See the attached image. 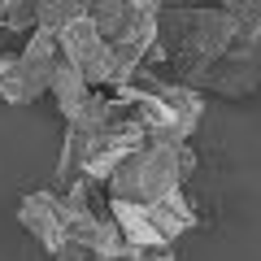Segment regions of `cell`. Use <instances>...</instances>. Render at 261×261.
<instances>
[{"label": "cell", "mask_w": 261, "mask_h": 261, "mask_svg": "<svg viewBox=\"0 0 261 261\" xmlns=\"http://www.w3.org/2000/svg\"><path fill=\"white\" fill-rule=\"evenodd\" d=\"M240 22L222 9V5H192V9H161L157 13V35H152V57L170 61L178 83L200 87L209 74V65L226 53Z\"/></svg>", "instance_id": "1"}, {"label": "cell", "mask_w": 261, "mask_h": 261, "mask_svg": "<svg viewBox=\"0 0 261 261\" xmlns=\"http://www.w3.org/2000/svg\"><path fill=\"white\" fill-rule=\"evenodd\" d=\"M113 92L130 105V113L140 118L144 135L161 140V144H187V135L196 130L200 113H205V92L200 87H187L178 79L166 83V79H157L144 65H135Z\"/></svg>", "instance_id": "2"}, {"label": "cell", "mask_w": 261, "mask_h": 261, "mask_svg": "<svg viewBox=\"0 0 261 261\" xmlns=\"http://www.w3.org/2000/svg\"><path fill=\"white\" fill-rule=\"evenodd\" d=\"M187 170H192V148L187 144H161V140H144L140 148H130L126 157L113 166V174L105 178L109 196L118 200H157L161 192L183 187Z\"/></svg>", "instance_id": "3"}, {"label": "cell", "mask_w": 261, "mask_h": 261, "mask_svg": "<svg viewBox=\"0 0 261 261\" xmlns=\"http://www.w3.org/2000/svg\"><path fill=\"white\" fill-rule=\"evenodd\" d=\"M157 0H92L87 18L96 22L105 39H109L113 57L122 61V70L144 65V57L152 53V35H157Z\"/></svg>", "instance_id": "4"}, {"label": "cell", "mask_w": 261, "mask_h": 261, "mask_svg": "<svg viewBox=\"0 0 261 261\" xmlns=\"http://www.w3.org/2000/svg\"><path fill=\"white\" fill-rule=\"evenodd\" d=\"M57 57H61L57 53V35L31 27V35L22 39V48L9 61H0V100L31 105V100H39V96H48Z\"/></svg>", "instance_id": "5"}, {"label": "cell", "mask_w": 261, "mask_h": 261, "mask_svg": "<svg viewBox=\"0 0 261 261\" xmlns=\"http://www.w3.org/2000/svg\"><path fill=\"white\" fill-rule=\"evenodd\" d=\"M53 35H57V53L74 65L92 87H118L122 79H126V70H122V61L113 57L109 39L96 31V22L87 18V13L74 18V22H65V27L53 31Z\"/></svg>", "instance_id": "6"}, {"label": "cell", "mask_w": 261, "mask_h": 261, "mask_svg": "<svg viewBox=\"0 0 261 261\" xmlns=\"http://www.w3.org/2000/svg\"><path fill=\"white\" fill-rule=\"evenodd\" d=\"M261 83V27H248L226 44V53L209 65V74L200 79V92L218 96H248Z\"/></svg>", "instance_id": "7"}, {"label": "cell", "mask_w": 261, "mask_h": 261, "mask_svg": "<svg viewBox=\"0 0 261 261\" xmlns=\"http://www.w3.org/2000/svg\"><path fill=\"white\" fill-rule=\"evenodd\" d=\"M18 222L44 244L48 252L65 244V200L61 192H27L18 205Z\"/></svg>", "instance_id": "8"}, {"label": "cell", "mask_w": 261, "mask_h": 261, "mask_svg": "<svg viewBox=\"0 0 261 261\" xmlns=\"http://www.w3.org/2000/svg\"><path fill=\"white\" fill-rule=\"evenodd\" d=\"M144 214H148V222L157 226V235L166 244H174L183 231H192L196 226V209H192V200L183 196V187H174V192H161L157 200H144Z\"/></svg>", "instance_id": "9"}, {"label": "cell", "mask_w": 261, "mask_h": 261, "mask_svg": "<svg viewBox=\"0 0 261 261\" xmlns=\"http://www.w3.org/2000/svg\"><path fill=\"white\" fill-rule=\"evenodd\" d=\"M92 92H96V87L87 83L83 74H79L74 65L65 61V57H57V65H53V83H48V96L57 100V109H61L65 122H70V118H74V113L87 105V96H92Z\"/></svg>", "instance_id": "10"}, {"label": "cell", "mask_w": 261, "mask_h": 261, "mask_svg": "<svg viewBox=\"0 0 261 261\" xmlns=\"http://www.w3.org/2000/svg\"><path fill=\"white\" fill-rule=\"evenodd\" d=\"M92 0H31V27L39 31H61L65 22L83 18Z\"/></svg>", "instance_id": "11"}, {"label": "cell", "mask_w": 261, "mask_h": 261, "mask_svg": "<svg viewBox=\"0 0 261 261\" xmlns=\"http://www.w3.org/2000/svg\"><path fill=\"white\" fill-rule=\"evenodd\" d=\"M218 5H222V9L231 13L244 31H248V27H261V0H218Z\"/></svg>", "instance_id": "12"}, {"label": "cell", "mask_w": 261, "mask_h": 261, "mask_svg": "<svg viewBox=\"0 0 261 261\" xmlns=\"http://www.w3.org/2000/svg\"><path fill=\"white\" fill-rule=\"evenodd\" d=\"M161 9H192V5H205V0H157Z\"/></svg>", "instance_id": "13"}]
</instances>
